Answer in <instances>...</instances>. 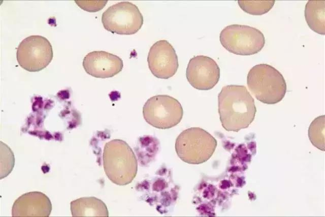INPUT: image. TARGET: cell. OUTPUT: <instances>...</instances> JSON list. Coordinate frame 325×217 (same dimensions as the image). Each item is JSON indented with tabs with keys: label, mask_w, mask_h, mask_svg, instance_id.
<instances>
[{
	"label": "cell",
	"mask_w": 325,
	"mask_h": 217,
	"mask_svg": "<svg viewBox=\"0 0 325 217\" xmlns=\"http://www.w3.org/2000/svg\"><path fill=\"white\" fill-rule=\"evenodd\" d=\"M186 78L194 88L207 90L213 88L220 78V69L212 58L197 55L190 59L186 71Z\"/></svg>",
	"instance_id": "cell-9"
},
{
	"label": "cell",
	"mask_w": 325,
	"mask_h": 217,
	"mask_svg": "<svg viewBox=\"0 0 325 217\" xmlns=\"http://www.w3.org/2000/svg\"><path fill=\"white\" fill-rule=\"evenodd\" d=\"M76 4L82 9L88 12H97L103 8L107 1H76Z\"/></svg>",
	"instance_id": "cell-18"
},
{
	"label": "cell",
	"mask_w": 325,
	"mask_h": 217,
	"mask_svg": "<svg viewBox=\"0 0 325 217\" xmlns=\"http://www.w3.org/2000/svg\"><path fill=\"white\" fill-rule=\"evenodd\" d=\"M70 208L73 216H108L106 205L94 197H82L72 201Z\"/></svg>",
	"instance_id": "cell-13"
},
{
	"label": "cell",
	"mask_w": 325,
	"mask_h": 217,
	"mask_svg": "<svg viewBox=\"0 0 325 217\" xmlns=\"http://www.w3.org/2000/svg\"><path fill=\"white\" fill-rule=\"evenodd\" d=\"M1 179L7 177L14 166L15 159L9 146L1 142Z\"/></svg>",
	"instance_id": "cell-17"
},
{
	"label": "cell",
	"mask_w": 325,
	"mask_h": 217,
	"mask_svg": "<svg viewBox=\"0 0 325 217\" xmlns=\"http://www.w3.org/2000/svg\"><path fill=\"white\" fill-rule=\"evenodd\" d=\"M52 210L49 198L41 192L25 193L14 202L13 216H49Z\"/></svg>",
	"instance_id": "cell-12"
},
{
	"label": "cell",
	"mask_w": 325,
	"mask_h": 217,
	"mask_svg": "<svg viewBox=\"0 0 325 217\" xmlns=\"http://www.w3.org/2000/svg\"><path fill=\"white\" fill-rule=\"evenodd\" d=\"M145 121L151 126L159 129H168L177 125L181 120L183 110L180 102L175 98L166 95L150 98L143 107Z\"/></svg>",
	"instance_id": "cell-6"
},
{
	"label": "cell",
	"mask_w": 325,
	"mask_h": 217,
	"mask_svg": "<svg viewBox=\"0 0 325 217\" xmlns=\"http://www.w3.org/2000/svg\"><path fill=\"white\" fill-rule=\"evenodd\" d=\"M53 56L50 42L39 35L26 37L17 49L16 57L19 66L31 72H39L45 68L51 61Z\"/></svg>",
	"instance_id": "cell-8"
},
{
	"label": "cell",
	"mask_w": 325,
	"mask_h": 217,
	"mask_svg": "<svg viewBox=\"0 0 325 217\" xmlns=\"http://www.w3.org/2000/svg\"><path fill=\"white\" fill-rule=\"evenodd\" d=\"M217 141L209 133L198 127L183 131L177 137L175 150L183 162L200 164L207 161L214 153Z\"/></svg>",
	"instance_id": "cell-4"
},
{
	"label": "cell",
	"mask_w": 325,
	"mask_h": 217,
	"mask_svg": "<svg viewBox=\"0 0 325 217\" xmlns=\"http://www.w3.org/2000/svg\"><path fill=\"white\" fill-rule=\"evenodd\" d=\"M325 1H308L304 15L309 27L314 32L324 35Z\"/></svg>",
	"instance_id": "cell-14"
},
{
	"label": "cell",
	"mask_w": 325,
	"mask_h": 217,
	"mask_svg": "<svg viewBox=\"0 0 325 217\" xmlns=\"http://www.w3.org/2000/svg\"><path fill=\"white\" fill-rule=\"evenodd\" d=\"M103 162L107 176L117 185L130 183L137 175L136 156L128 144L122 140L113 139L106 143Z\"/></svg>",
	"instance_id": "cell-2"
},
{
	"label": "cell",
	"mask_w": 325,
	"mask_h": 217,
	"mask_svg": "<svg viewBox=\"0 0 325 217\" xmlns=\"http://www.w3.org/2000/svg\"><path fill=\"white\" fill-rule=\"evenodd\" d=\"M249 90L255 98L267 104H275L284 98L285 80L279 71L271 65L261 64L249 70L247 77Z\"/></svg>",
	"instance_id": "cell-3"
},
{
	"label": "cell",
	"mask_w": 325,
	"mask_h": 217,
	"mask_svg": "<svg viewBox=\"0 0 325 217\" xmlns=\"http://www.w3.org/2000/svg\"><path fill=\"white\" fill-rule=\"evenodd\" d=\"M275 1H238L240 7L245 12L253 15H261L269 12Z\"/></svg>",
	"instance_id": "cell-16"
},
{
	"label": "cell",
	"mask_w": 325,
	"mask_h": 217,
	"mask_svg": "<svg viewBox=\"0 0 325 217\" xmlns=\"http://www.w3.org/2000/svg\"><path fill=\"white\" fill-rule=\"evenodd\" d=\"M308 137L311 143L320 150H324V115L315 118L308 129Z\"/></svg>",
	"instance_id": "cell-15"
},
{
	"label": "cell",
	"mask_w": 325,
	"mask_h": 217,
	"mask_svg": "<svg viewBox=\"0 0 325 217\" xmlns=\"http://www.w3.org/2000/svg\"><path fill=\"white\" fill-rule=\"evenodd\" d=\"M147 61L152 74L161 79L173 76L179 67L174 48L165 40L158 41L152 45L148 52Z\"/></svg>",
	"instance_id": "cell-10"
},
{
	"label": "cell",
	"mask_w": 325,
	"mask_h": 217,
	"mask_svg": "<svg viewBox=\"0 0 325 217\" xmlns=\"http://www.w3.org/2000/svg\"><path fill=\"white\" fill-rule=\"evenodd\" d=\"M102 22L112 33L131 35L141 28L143 17L136 5L124 1L109 7L102 14Z\"/></svg>",
	"instance_id": "cell-7"
},
{
	"label": "cell",
	"mask_w": 325,
	"mask_h": 217,
	"mask_svg": "<svg viewBox=\"0 0 325 217\" xmlns=\"http://www.w3.org/2000/svg\"><path fill=\"white\" fill-rule=\"evenodd\" d=\"M82 64L87 74L99 78L112 77L120 72L123 67L121 58L104 51L88 53L84 57Z\"/></svg>",
	"instance_id": "cell-11"
},
{
	"label": "cell",
	"mask_w": 325,
	"mask_h": 217,
	"mask_svg": "<svg viewBox=\"0 0 325 217\" xmlns=\"http://www.w3.org/2000/svg\"><path fill=\"white\" fill-rule=\"evenodd\" d=\"M218 112L222 127L237 132L247 128L253 121L256 108L246 86L228 85L218 96Z\"/></svg>",
	"instance_id": "cell-1"
},
{
	"label": "cell",
	"mask_w": 325,
	"mask_h": 217,
	"mask_svg": "<svg viewBox=\"0 0 325 217\" xmlns=\"http://www.w3.org/2000/svg\"><path fill=\"white\" fill-rule=\"evenodd\" d=\"M222 46L231 53L250 55L259 52L265 44L264 34L259 29L246 25L231 24L220 32Z\"/></svg>",
	"instance_id": "cell-5"
}]
</instances>
